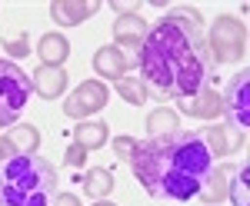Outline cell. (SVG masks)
Segmentation results:
<instances>
[{
	"mask_svg": "<svg viewBox=\"0 0 250 206\" xmlns=\"http://www.w3.org/2000/svg\"><path fill=\"white\" fill-rule=\"evenodd\" d=\"M130 169L154 200L187 203L200 193L207 173L213 169V150L197 130L160 133L134 147Z\"/></svg>",
	"mask_w": 250,
	"mask_h": 206,
	"instance_id": "2",
	"label": "cell"
},
{
	"mask_svg": "<svg viewBox=\"0 0 250 206\" xmlns=\"http://www.w3.org/2000/svg\"><path fill=\"white\" fill-rule=\"evenodd\" d=\"M114 34H117V43H120V47H137V50H140V43L147 37V23L137 17V14H124V17L114 23Z\"/></svg>",
	"mask_w": 250,
	"mask_h": 206,
	"instance_id": "9",
	"label": "cell"
},
{
	"mask_svg": "<svg viewBox=\"0 0 250 206\" xmlns=\"http://www.w3.org/2000/svg\"><path fill=\"white\" fill-rule=\"evenodd\" d=\"M104 107H107V87L104 83H80L63 103L67 116H87V113H97Z\"/></svg>",
	"mask_w": 250,
	"mask_h": 206,
	"instance_id": "7",
	"label": "cell"
},
{
	"mask_svg": "<svg viewBox=\"0 0 250 206\" xmlns=\"http://www.w3.org/2000/svg\"><path fill=\"white\" fill-rule=\"evenodd\" d=\"M57 169L34 153H14L0 163V206H54Z\"/></svg>",
	"mask_w": 250,
	"mask_h": 206,
	"instance_id": "3",
	"label": "cell"
},
{
	"mask_svg": "<svg viewBox=\"0 0 250 206\" xmlns=\"http://www.w3.org/2000/svg\"><path fill=\"white\" fill-rule=\"evenodd\" d=\"M10 147H14V153H34L37 150V143H40V136H37V130L27 123V127H17V130H10Z\"/></svg>",
	"mask_w": 250,
	"mask_h": 206,
	"instance_id": "16",
	"label": "cell"
},
{
	"mask_svg": "<svg viewBox=\"0 0 250 206\" xmlns=\"http://www.w3.org/2000/svg\"><path fill=\"white\" fill-rule=\"evenodd\" d=\"M7 47H10V54L14 56H23L30 47H27V37H14V40H7Z\"/></svg>",
	"mask_w": 250,
	"mask_h": 206,
	"instance_id": "23",
	"label": "cell"
},
{
	"mask_svg": "<svg viewBox=\"0 0 250 206\" xmlns=\"http://www.w3.org/2000/svg\"><path fill=\"white\" fill-rule=\"evenodd\" d=\"M34 94L30 76L20 70L14 60H0V130L14 127L20 113L27 110V100Z\"/></svg>",
	"mask_w": 250,
	"mask_h": 206,
	"instance_id": "4",
	"label": "cell"
},
{
	"mask_svg": "<svg viewBox=\"0 0 250 206\" xmlns=\"http://www.w3.org/2000/svg\"><path fill=\"white\" fill-rule=\"evenodd\" d=\"M117 90H120V96H124L127 103H134V107H140V103L147 100V90H144V83H140L137 76H120V80H117Z\"/></svg>",
	"mask_w": 250,
	"mask_h": 206,
	"instance_id": "18",
	"label": "cell"
},
{
	"mask_svg": "<svg viewBox=\"0 0 250 206\" xmlns=\"http://www.w3.org/2000/svg\"><path fill=\"white\" fill-rule=\"evenodd\" d=\"M147 130H150V136H160V133H173V130H177V116H173L170 110L150 113V116H147Z\"/></svg>",
	"mask_w": 250,
	"mask_h": 206,
	"instance_id": "20",
	"label": "cell"
},
{
	"mask_svg": "<svg viewBox=\"0 0 250 206\" xmlns=\"http://www.w3.org/2000/svg\"><path fill=\"white\" fill-rule=\"evenodd\" d=\"M227 176H233L230 167H213L210 173H207V180H204V187H200L197 196H204L207 203H217V200L224 196V180H227Z\"/></svg>",
	"mask_w": 250,
	"mask_h": 206,
	"instance_id": "14",
	"label": "cell"
},
{
	"mask_svg": "<svg viewBox=\"0 0 250 206\" xmlns=\"http://www.w3.org/2000/svg\"><path fill=\"white\" fill-rule=\"evenodd\" d=\"M244 23H237L233 17H220L213 23V34H210V47H213V56L210 60H220V63H233L244 56Z\"/></svg>",
	"mask_w": 250,
	"mask_h": 206,
	"instance_id": "6",
	"label": "cell"
},
{
	"mask_svg": "<svg viewBox=\"0 0 250 206\" xmlns=\"http://www.w3.org/2000/svg\"><path fill=\"white\" fill-rule=\"evenodd\" d=\"M94 67H97V74L100 76H124V54L120 50H114V47H104V50H97V56H94Z\"/></svg>",
	"mask_w": 250,
	"mask_h": 206,
	"instance_id": "12",
	"label": "cell"
},
{
	"mask_svg": "<svg viewBox=\"0 0 250 206\" xmlns=\"http://www.w3.org/2000/svg\"><path fill=\"white\" fill-rule=\"evenodd\" d=\"M97 206H114V203H97Z\"/></svg>",
	"mask_w": 250,
	"mask_h": 206,
	"instance_id": "26",
	"label": "cell"
},
{
	"mask_svg": "<svg viewBox=\"0 0 250 206\" xmlns=\"http://www.w3.org/2000/svg\"><path fill=\"white\" fill-rule=\"evenodd\" d=\"M14 156V147H10V140H0V163L3 160H10Z\"/></svg>",
	"mask_w": 250,
	"mask_h": 206,
	"instance_id": "24",
	"label": "cell"
},
{
	"mask_svg": "<svg viewBox=\"0 0 250 206\" xmlns=\"http://www.w3.org/2000/svg\"><path fill=\"white\" fill-rule=\"evenodd\" d=\"M144 83L164 100H190L210 87L213 60L200 34V17L180 7L147 30L137 50Z\"/></svg>",
	"mask_w": 250,
	"mask_h": 206,
	"instance_id": "1",
	"label": "cell"
},
{
	"mask_svg": "<svg viewBox=\"0 0 250 206\" xmlns=\"http://www.w3.org/2000/svg\"><path fill=\"white\" fill-rule=\"evenodd\" d=\"M94 10H97V3H54V7H50L54 20L63 23V27H74L80 20H87Z\"/></svg>",
	"mask_w": 250,
	"mask_h": 206,
	"instance_id": "11",
	"label": "cell"
},
{
	"mask_svg": "<svg viewBox=\"0 0 250 206\" xmlns=\"http://www.w3.org/2000/svg\"><path fill=\"white\" fill-rule=\"evenodd\" d=\"M83 160H87V156H83V147H70V150H67V163H70V167H83Z\"/></svg>",
	"mask_w": 250,
	"mask_h": 206,
	"instance_id": "22",
	"label": "cell"
},
{
	"mask_svg": "<svg viewBox=\"0 0 250 206\" xmlns=\"http://www.w3.org/2000/svg\"><path fill=\"white\" fill-rule=\"evenodd\" d=\"M30 83H34V90H37L40 96L54 100V96L63 94V87H67V74H63L60 67H50V63H43L37 74L30 76Z\"/></svg>",
	"mask_w": 250,
	"mask_h": 206,
	"instance_id": "8",
	"label": "cell"
},
{
	"mask_svg": "<svg viewBox=\"0 0 250 206\" xmlns=\"http://www.w3.org/2000/svg\"><path fill=\"white\" fill-rule=\"evenodd\" d=\"M134 140H127V136H120V140H114V150H117V156H124V160H130V153H134Z\"/></svg>",
	"mask_w": 250,
	"mask_h": 206,
	"instance_id": "21",
	"label": "cell"
},
{
	"mask_svg": "<svg viewBox=\"0 0 250 206\" xmlns=\"http://www.w3.org/2000/svg\"><path fill=\"white\" fill-rule=\"evenodd\" d=\"M180 110L190 113V116H217V113H220V96L207 87V90H200V94L190 96V100H180Z\"/></svg>",
	"mask_w": 250,
	"mask_h": 206,
	"instance_id": "10",
	"label": "cell"
},
{
	"mask_svg": "<svg viewBox=\"0 0 250 206\" xmlns=\"http://www.w3.org/2000/svg\"><path fill=\"white\" fill-rule=\"evenodd\" d=\"M54 206H80V203L74 200V196H57V200H54Z\"/></svg>",
	"mask_w": 250,
	"mask_h": 206,
	"instance_id": "25",
	"label": "cell"
},
{
	"mask_svg": "<svg viewBox=\"0 0 250 206\" xmlns=\"http://www.w3.org/2000/svg\"><path fill=\"white\" fill-rule=\"evenodd\" d=\"M247 180H250V167H247V163H244L240 169H233V183H230L233 206H250V200H247Z\"/></svg>",
	"mask_w": 250,
	"mask_h": 206,
	"instance_id": "19",
	"label": "cell"
},
{
	"mask_svg": "<svg viewBox=\"0 0 250 206\" xmlns=\"http://www.w3.org/2000/svg\"><path fill=\"white\" fill-rule=\"evenodd\" d=\"M220 110L227 113L230 130H237L240 136H244V130L250 127V70H240V74L230 80V87H227V96H224Z\"/></svg>",
	"mask_w": 250,
	"mask_h": 206,
	"instance_id": "5",
	"label": "cell"
},
{
	"mask_svg": "<svg viewBox=\"0 0 250 206\" xmlns=\"http://www.w3.org/2000/svg\"><path fill=\"white\" fill-rule=\"evenodd\" d=\"M70 54V43L60 37V34H47V37L40 40V56H43V63H50V67H60L63 60Z\"/></svg>",
	"mask_w": 250,
	"mask_h": 206,
	"instance_id": "13",
	"label": "cell"
},
{
	"mask_svg": "<svg viewBox=\"0 0 250 206\" xmlns=\"http://www.w3.org/2000/svg\"><path fill=\"white\" fill-rule=\"evenodd\" d=\"M83 189H87L90 196H107V193L114 189V173H110V169H90Z\"/></svg>",
	"mask_w": 250,
	"mask_h": 206,
	"instance_id": "17",
	"label": "cell"
},
{
	"mask_svg": "<svg viewBox=\"0 0 250 206\" xmlns=\"http://www.w3.org/2000/svg\"><path fill=\"white\" fill-rule=\"evenodd\" d=\"M77 143L83 150L104 147V143H107V127H104V123H80L77 127Z\"/></svg>",
	"mask_w": 250,
	"mask_h": 206,
	"instance_id": "15",
	"label": "cell"
}]
</instances>
